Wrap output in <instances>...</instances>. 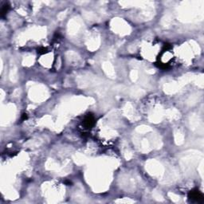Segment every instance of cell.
I'll return each instance as SVG.
<instances>
[{
    "label": "cell",
    "instance_id": "cell-3",
    "mask_svg": "<svg viewBox=\"0 0 204 204\" xmlns=\"http://www.w3.org/2000/svg\"><path fill=\"white\" fill-rule=\"evenodd\" d=\"M8 10H9V5H8V4L4 5L3 7V9H2V15L3 16L4 14L8 11Z\"/></svg>",
    "mask_w": 204,
    "mask_h": 204
},
{
    "label": "cell",
    "instance_id": "cell-1",
    "mask_svg": "<svg viewBox=\"0 0 204 204\" xmlns=\"http://www.w3.org/2000/svg\"><path fill=\"white\" fill-rule=\"evenodd\" d=\"M189 198H191L192 200H195L197 202H201L203 199V196L199 191H191L189 194Z\"/></svg>",
    "mask_w": 204,
    "mask_h": 204
},
{
    "label": "cell",
    "instance_id": "cell-2",
    "mask_svg": "<svg viewBox=\"0 0 204 204\" xmlns=\"http://www.w3.org/2000/svg\"><path fill=\"white\" fill-rule=\"evenodd\" d=\"M84 125L86 128H91L94 125V118L92 115L87 116L84 120Z\"/></svg>",
    "mask_w": 204,
    "mask_h": 204
}]
</instances>
